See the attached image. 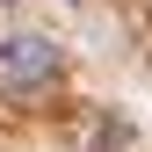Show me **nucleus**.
<instances>
[{
    "instance_id": "nucleus-1",
    "label": "nucleus",
    "mask_w": 152,
    "mask_h": 152,
    "mask_svg": "<svg viewBox=\"0 0 152 152\" xmlns=\"http://www.w3.org/2000/svg\"><path fill=\"white\" fill-rule=\"evenodd\" d=\"M58 72V51L44 44V36H15V44H0V94H36Z\"/></svg>"
}]
</instances>
